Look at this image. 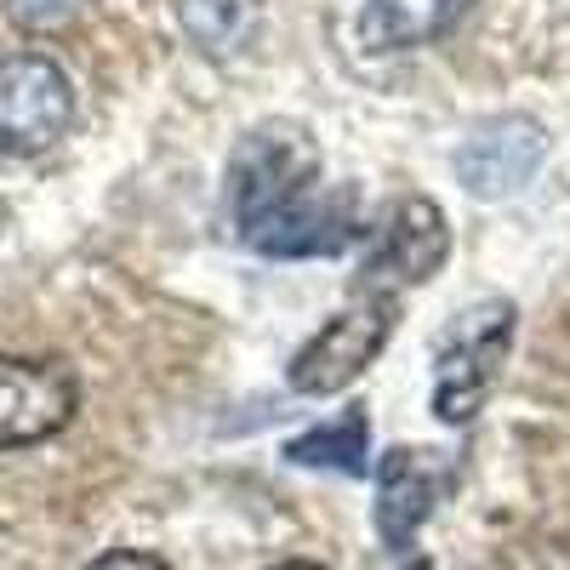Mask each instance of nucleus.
Segmentation results:
<instances>
[{
	"mask_svg": "<svg viewBox=\"0 0 570 570\" xmlns=\"http://www.w3.org/2000/svg\"><path fill=\"white\" fill-rule=\"evenodd\" d=\"M394 297H365L343 314H331L314 337L297 348L292 360V389L308 394V400H325V394H343L354 376L383 354V343L394 337Z\"/></svg>",
	"mask_w": 570,
	"mask_h": 570,
	"instance_id": "4",
	"label": "nucleus"
},
{
	"mask_svg": "<svg viewBox=\"0 0 570 570\" xmlns=\"http://www.w3.org/2000/svg\"><path fill=\"white\" fill-rule=\"evenodd\" d=\"M451 252V228H445V212L434 200H400L383 223L371 228V252L360 263V285L365 297H394L400 285H422Z\"/></svg>",
	"mask_w": 570,
	"mask_h": 570,
	"instance_id": "5",
	"label": "nucleus"
},
{
	"mask_svg": "<svg viewBox=\"0 0 570 570\" xmlns=\"http://www.w3.org/2000/svg\"><path fill=\"white\" fill-rule=\"evenodd\" d=\"M86 570H171V564L155 559V553H137V548H115V553H104V559H91Z\"/></svg>",
	"mask_w": 570,
	"mask_h": 570,
	"instance_id": "14",
	"label": "nucleus"
},
{
	"mask_svg": "<svg viewBox=\"0 0 570 570\" xmlns=\"http://www.w3.org/2000/svg\"><path fill=\"white\" fill-rule=\"evenodd\" d=\"M491 570H570V542H553V537L508 542V548L497 553Z\"/></svg>",
	"mask_w": 570,
	"mask_h": 570,
	"instance_id": "12",
	"label": "nucleus"
},
{
	"mask_svg": "<svg viewBox=\"0 0 570 570\" xmlns=\"http://www.w3.org/2000/svg\"><path fill=\"white\" fill-rule=\"evenodd\" d=\"M473 0H365V40L371 46H428L462 23Z\"/></svg>",
	"mask_w": 570,
	"mask_h": 570,
	"instance_id": "9",
	"label": "nucleus"
},
{
	"mask_svg": "<svg viewBox=\"0 0 570 570\" xmlns=\"http://www.w3.org/2000/svg\"><path fill=\"white\" fill-rule=\"evenodd\" d=\"M75 120V91L69 75L40 58V52H12L0 58V155L29 160L46 155Z\"/></svg>",
	"mask_w": 570,
	"mask_h": 570,
	"instance_id": "3",
	"label": "nucleus"
},
{
	"mask_svg": "<svg viewBox=\"0 0 570 570\" xmlns=\"http://www.w3.org/2000/svg\"><path fill=\"white\" fill-rule=\"evenodd\" d=\"M228 183L246 246L268 257H331L360 234V200L348 188L320 183V155L297 126L252 131Z\"/></svg>",
	"mask_w": 570,
	"mask_h": 570,
	"instance_id": "1",
	"label": "nucleus"
},
{
	"mask_svg": "<svg viewBox=\"0 0 570 570\" xmlns=\"http://www.w3.org/2000/svg\"><path fill=\"white\" fill-rule=\"evenodd\" d=\"M263 0H183V29L206 58H234L257 29Z\"/></svg>",
	"mask_w": 570,
	"mask_h": 570,
	"instance_id": "10",
	"label": "nucleus"
},
{
	"mask_svg": "<svg viewBox=\"0 0 570 570\" xmlns=\"http://www.w3.org/2000/svg\"><path fill=\"white\" fill-rule=\"evenodd\" d=\"M365 445H371V428L360 411L325 422V428H308V434H297L292 445H285V456H292L297 468H331V473H365Z\"/></svg>",
	"mask_w": 570,
	"mask_h": 570,
	"instance_id": "11",
	"label": "nucleus"
},
{
	"mask_svg": "<svg viewBox=\"0 0 570 570\" xmlns=\"http://www.w3.org/2000/svg\"><path fill=\"white\" fill-rule=\"evenodd\" d=\"M274 570H320V564H308V559H292V564H274Z\"/></svg>",
	"mask_w": 570,
	"mask_h": 570,
	"instance_id": "15",
	"label": "nucleus"
},
{
	"mask_svg": "<svg viewBox=\"0 0 570 570\" xmlns=\"http://www.w3.org/2000/svg\"><path fill=\"white\" fill-rule=\"evenodd\" d=\"M7 12H12L18 29L46 35V29H63V23L80 12V0H7Z\"/></svg>",
	"mask_w": 570,
	"mask_h": 570,
	"instance_id": "13",
	"label": "nucleus"
},
{
	"mask_svg": "<svg viewBox=\"0 0 570 570\" xmlns=\"http://www.w3.org/2000/svg\"><path fill=\"white\" fill-rule=\"evenodd\" d=\"M80 389L52 360H0V451L40 445L75 416Z\"/></svg>",
	"mask_w": 570,
	"mask_h": 570,
	"instance_id": "6",
	"label": "nucleus"
},
{
	"mask_svg": "<svg viewBox=\"0 0 570 570\" xmlns=\"http://www.w3.org/2000/svg\"><path fill=\"white\" fill-rule=\"evenodd\" d=\"M542 155H548V137L531 115H497L456 149V177L468 195L508 200L519 183H531Z\"/></svg>",
	"mask_w": 570,
	"mask_h": 570,
	"instance_id": "7",
	"label": "nucleus"
},
{
	"mask_svg": "<svg viewBox=\"0 0 570 570\" xmlns=\"http://www.w3.org/2000/svg\"><path fill=\"white\" fill-rule=\"evenodd\" d=\"M445 491V462L440 451H416L400 445L383 456V473H376V531H383L389 548H411V537L422 531V519L434 513Z\"/></svg>",
	"mask_w": 570,
	"mask_h": 570,
	"instance_id": "8",
	"label": "nucleus"
},
{
	"mask_svg": "<svg viewBox=\"0 0 570 570\" xmlns=\"http://www.w3.org/2000/svg\"><path fill=\"white\" fill-rule=\"evenodd\" d=\"M508 343H513V303H473L462 308L445 337L434 348V416L462 428L473 422V411L485 405L497 371L508 360Z\"/></svg>",
	"mask_w": 570,
	"mask_h": 570,
	"instance_id": "2",
	"label": "nucleus"
}]
</instances>
